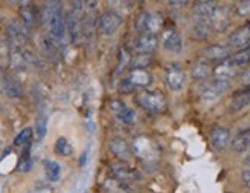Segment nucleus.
I'll return each mask as SVG.
<instances>
[{
	"instance_id": "34",
	"label": "nucleus",
	"mask_w": 250,
	"mask_h": 193,
	"mask_svg": "<svg viewBox=\"0 0 250 193\" xmlns=\"http://www.w3.org/2000/svg\"><path fill=\"white\" fill-rule=\"evenodd\" d=\"M235 14L241 19L250 17V0H238L235 5Z\"/></svg>"
},
{
	"instance_id": "41",
	"label": "nucleus",
	"mask_w": 250,
	"mask_h": 193,
	"mask_svg": "<svg viewBox=\"0 0 250 193\" xmlns=\"http://www.w3.org/2000/svg\"><path fill=\"white\" fill-rule=\"evenodd\" d=\"M189 2L190 0H167L169 6H172V8H183V6L189 5Z\"/></svg>"
},
{
	"instance_id": "1",
	"label": "nucleus",
	"mask_w": 250,
	"mask_h": 193,
	"mask_svg": "<svg viewBox=\"0 0 250 193\" xmlns=\"http://www.w3.org/2000/svg\"><path fill=\"white\" fill-rule=\"evenodd\" d=\"M137 103L146 109L147 112H163L166 109L167 101H166V96L163 95L160 91H143L140 92L137 96Z\"/></svg>"
},
{
	"instance_id": "5",
	"label": "nucleus",
	"mask_w": 250,
	"mask_h": 193,
	"mask_svg": "<svg viewBox=\"0 0 250 193\" xmlns=\"http://www.w3.org/2000/svg\"><path fill=\"white\" fill-rule=\"evenodd\" d=\"M111 172L114 174L115 179L122 181V182H134L138 181L141 178V175L135 169H132L130 166H127V163H123V161H114V163L109 164Z\"/></svg>"
},
{
	"instance_id": "29",
	"label": "nucleus",
	"mask_w": 250,
	"mask_h": 193,
	"mask_svg": "<svg viewBox=\"0 0 250 193\" xmlns=\"http://www.w3.org/2000/svg\"><path fill=\"white\" fill-rule=\"evenodd\" d=\"M46 132H48V116L39 115L36 120V126H34V135L39 141H42V139L46 136Z\"/></svg>"
},
{
	"instance_id": "31",
	"label": "nucleus",
	"mask_w": 250,
	"mask_h": 193,
	"mask_svg": "<svg viewBox=\"0 0 250 193\" xmlns=\"http://www.w3.org/2000/svg\"><path fill=\"white\" fill-rule=\"evenodd\" d=\"M149 11H141L135 19V29L138 34H146L147 32V23H149Z\"/></svg>"
},
{
	"instance_id": "16",
	"label": "nucleus",
	"mask_w": 250,
	"mask_h": 193,
	"mask_svg": "<svg viewBox=\"0 0 250 193\" xmlns=\"http://www.w3.org/2000/svg\"><path fill=\"white\" fill-rule=\"evenodd\" d=\"M158 46V37L155 34H140L135 41H134V48L138 54H152Z\"/></svg>"
},
{
	"instance_id": "18",
	"label": "nucleus",
	"mask_w": 250,
	"mask_h": 193,
	"mask_svg": "<svg viewBox=\"0 0 250 193\" xmlns=\"http://www.w3.org/2000/svg\"><path fill=\"white\" fill-rule=\"evenodd\" d=\"M23 46H14L9 45V66L17 72H25L29 64L26 63L23 52H21Z\"/></svg>"
},
{
	"instance_id": "37",
	"label": "nucleus",
	"mask_w": 250,
	"mask_h": 193,
	"mask_svg": "<svg viewBox=\"0 0 250 193\" xmlns=\"http://www.w3.org/2000/svg\"><path fill=\"white\" fill-rule=\"evenodd\" d=\"M129 63H130V56L127 54L126 49H122V51H120V68H118V74H120V72L127 66Z\"/></svg>"
},
{
	"instance_id": "32",
	"label": "nucleus",
	"mask_w": 250,
	"mask_h": 193,
	"mask_svg": "<svg viewBox=\"0 0 250 193\" xmlns=\"http://www.w3.org/2000/svg\"><path fill=\"white\" fill-rule=\"evenodd\" d=\"M54 152H56L57 155H60V156H66V155H69L72 152V147L69 146L66 138L60 136L56 141V144H54Z\"/></svg>"
},
{
	"instance_id": "30",
	"label": "nucleus",
	"mask_w": 250,
	"mask_h": 193,
	"mask_svg": "<svg viewBox=\"0 0 250 193\" xmlns=\"http://www.w3.org/2000/svg\"><path fill=\"white\" fill-rule=\"evenodd\" d=\"M163 23H165V20H163V16L160 13H150L149 16V23H147V32L149 34H158L160 29L163 28Z\"/></svg>"
},
{
	"instance_id": "28",
	"label": "nucleus",
	"mask_w": 250,
	"mask_h": 193,
	"mask_svg": "<svg viewBox=\"0 0 250 193\" xmlns=\"http://www.w3.org/2000/svg\"><path fill=\"white\" fill-rule=\"evenodd\" d=\"M152 64V56L150 54H138L137 57L130 58L129 66L132 69H147Z\"/></svg>"
},
{
	"instance_id": "26",
	"label": "nucleus",
	"mask_w": 250,
	"mask_h": 193,
	"mask_svg": "<svg viewBox=\"0 0 250 193\" xmlns=\"http://www.w3.org/2000/svg\"><path fill=\"white\" fill-rule=\"evenodd\" d=\"M43 167H45V176H46L48 181H51V182L59 181L62 170H60V164L57 163V161L45 159V161H43Z\"/></svg>"
},
{
	"instance_id": "13",
	"label": "nucleus",
	"mask_w": 250,
	"mask_h": 193,
	"mask_svg": "<svg viewBox=\"0 0 250 193\" xmlns=\"http://www.w3.org/2000/svg\"><path fill=\"white\" fill-rule=\"evenodd\" d=\"M134 152L145 159H155L158 155V149L157 144H154L149 138L146 136H140L137 141L134 143Z\"/></svg>"
},
{
	"instance_id": "23",
	"label": "nucleus",
	"mask_w": 250,
	"mask_h": 193,
	"mask_svg": "<svg viewBox=\"0 0 250 193\" xmlns=\"http://www.w3.org/2000/svg\"><path fill=\"white\" fill-rule=\"evenodd\" d=\"M210 74H212L210 63L206 61L204 58L195 61L190 68V75L195 80H208L210 77Z\"/></svg>"
},
{
	"instance_id": "24",
	"label": "nucleus",
	"mask_w": 250,
	"mask_h": 193,
	"mask_svg": "<svg viewBox=\"0 0 250 193\" xmlns=\"http://www.w3.org/2000/svg\"><path fill=\"white\" fill-rule=\"evenodd\" d=\"M216 6H218V2H216V0H198V2L193 5V13L198 17L210 19Z\"/></svg>"
},
{
	"instance_id": "8",
	"label": "nucleus",
	"mask_w": 250,
	"mask_h": 193,
	"mask_svg": "<svg viewBox=\"0 0 250 193\" xmlns=\"http://www.w3.org/2000/svg\"><path fill=\"white\" fill-rule=\"evenodd\" d=\"M210 23L213 31L224 32L230 25V8L227 5H218L210 17Z\"/></svg>"
},
{
	"instance_id": "21",
	"label": "nucleus",
	"mask_w": 250,
	"mask_h": 193,
	"mask_svg": "<svg viewBox=\"0 0 250 193\" xmlns=\"http://www.w3.org/2000/svg\"><path fill=\"white\" fill-rule=\"evenodd\" d=\"M40 43V48H42V52L45 54V56L51 60V61H57L59 60V54H60V49L57 46V43L51 39L49 34H43L39 40Z\"/></svg>"
},
{
	"instance_id": "44",
	"label": "nucleus",
	"mask_w": 250,
	"mask_h": 193,
	"mask_svg": "<svg viewBox=\"0 0 250 193\" xmlns=\"http://www.w3.org/2000/svg\"><path fill=\"white\" fill-rule=\"evenodd\" d=\"M244 164L249 167L250 166V149H249V152H247V156H246V159H244Z\"/></svg>"
},
{
	"instance_id": "15",
	"label": "nucleus",
	"mask_w": 250,
	"mask_h": 193,
	"mask_svg": "<svg viewBox=\"0 0 250 193\" xmlns=\"http://www.w3.org/2000/svg\"><path fill=\"white\" fill-rule=\"evenodd\" d=\"M238 69H240V68H238L236 64L230 60V57H229L224 61L216 63V66L212 69V74H213L215 78L229 81L230 78H233L235 75L238 74Z\"/></svg>"
},
{
	"instance_id": "40",
	"label": "nucleus",
	"mask_w": 250,
	"mask_h": 193,
	"mask_svg": "<svg viewBox=\"0 0 250 193\" xmlns=\"http://www.w3.org/2000/svg\"><path fill=\"white\" fill-rule=\"evenodd\" d=\"M31 167H32V161H31V158H28V159H21V161H20V164H19V170H20V172H29Z\"/></svg>"
},
{
	"instance_id": "19",
	"label": "nucleus",
	"mask_w": 250,
	"mask_h": 193,
	"mask_svg": "<svg viewBox=\"0 0 250 193\" xmlns=\"http://www.w3.org/2000/svg\"><path fill=\"white\" fill-rule=\"evenodd\" d=\"M230 149L235 154H246L250 149V129H244V131L238 132L230 139Z\"/></svg>"
},
{
	"instance_id": "12",
	"label": "nucleus",
	"mask_w": 250,
	"mask_h": 193,
	"mask_svg": "<svg viewBox=\"0 0 250 193\" xmlns=\"http://www.w3.org/2000/svg\"><path fill=\"white\" fill-rule=\"evenodd\" d=\"M109 150H111V154L117 158V161H123V163H127V161L130 159V155H132L127 141L120 136H114L109 139Z\"/></svg>"
},
{
	"instance_id": "6",
	"label": "nucleus",
	"mask_w": 250,
	"mask_h": 193,
	"mask_svg": "<svg viewBox=\"0 0 250 193\" xmlns=\"http://www.w3.org/2000/svg\"><path fill=\"white\" fill-rule=\"evenodd\" d=\"M209 139L213 149L216 150H224L227 146L230 144V131L226 126H212L209 129Z\"/></svg>"
},
{
	"instance_id": "35",
	"label": "nucleus",
	"mask_w": 250,
	"mask_h": 193,
	"mask_svg": "<svg viewBox=\"0 0 250 193\" xmlns=\"http://www.w3.org/2000/svg\"><path fill=\"white\" fill-rule=\"evenodd\" d=\"M115 118L120 123H123V124H132L134 120H135V112H134V109H130V107L126 106L125 109L120 114H118Z\"/></svg>"
},
{
	"instance_id": "22",
	"label": "nucleus",
	"mask_w": 250,
	"mask_h": 193,
	"mask_svg": "<svg viewBox=\"0 0 250 193\" xmlns=\"http://www.w3.org/2000/svg\"><path fill=\"white\" fill-rule=\"evenodd\" d=\"M127 78L132 81L135 88H147L152 83V75L147 69H130Z\"/></svg>"
},
{
	"instance_id": "9",
	"label": "nucleus",
	"mask_w": 250,
	"mask_h": 193,
	"mask_svg": "<svg viewBox=\"0 0 250 193\" xmlns=\"http://www.w3.org/2000/svg\"><path fill=\"white\" fill-rule=\"evenodd\" d=\"M161 46L167 52L180 54L183 51V37L177 29H166L161 36Z\"/></svg>"
},
{
	"instance_id": "33",
	"label": "nucleus",
	"mask_w": 250,
	"mask_h": 193,
	"mask_svg": "<svg viewBox=\"0 0 250 193\" xmlns=\"http://www.w3.org/2000/svg\"><path fill=\"white\" fill-rule=\"evenodd\" d=\"M32 138V129L31 127H25L17 134V136L14 138V146L20 147V146H26Z\"/></svg>"
},
{
	"instance_id": "3",
	"label": "nucleus",
	"mask_w": 250,
	"mask_h": 193,
	"mask_svg": "<svg viewBox=\"0 0 250 193\" xmlns=\"http://www.w3.org/2000/svg\"><path fill=\"white\" fill-rule=\"evenodd\" d=\"M229 89V81L213 78L212 81L206 83L201 88V98L206 101H215L218 100L221 95H224Z\"/></svg>"
},
{
	"instance_id": "25",
	"label": "nucleus",
	"mask_w": 250,
	"mask_h": 193,
	"mask_svg": "<svg viewBox=\"0 0 250 193\" xmlns=\"http://www.w3.org/2000/svg\"><path fill=\"white\" fill-rule=\"evenodd\" d=\"M249 106H250V92L247 88H244L233 95V98L230 101V107H232V111L238 112V111L246 109V107H249Z\"/></svg>"
},
{
	"instance_id": "14",
	"label": "nucleus",
	"mask_w": 250,
	"mask_h": 193,
	"mask_svg": "<svg viewBox=\"0 0 250 193\" xmlns=\"http://www.w3.org/2000/svg\"><path fill=\"white\" fill-rule=\"evenodd\" d=\"M80 16L82 14H77L74 13V11H69L68 16L64 17L66 20V34L69 37V41L72 45H75L80 37H82V23H80Z\"/></svg>"
},
{
	"instance_id": "38",
	"label": "nucleus",
	"mask_w": 250,
	"mask_h": 193,
	"mask_svg": "<svg viewBox=\"0 0 250 193\" xmlns=\"http://www.w3.org/2000/svg\"><path fill=\"white\" fill-rule=\"evenodd\" d=\"M71 2V11L77 14H82L84 9V0H69Z\"/></svg>"
},
{
	"instance_id": "11",
	"label": "nucleus",
	"mask_w": 250,
	"mask_h": 193,
	"mask_svg": "<svg viewBox=\"0 0 250 193\" xmlns=\"http://www.w3.org/2000/svg\"><path fill=\"white\" fill-rule=\"evenodd\" d=\"M201 56L206 61H216V63H220V61H224L227 60L230 56H232V52L229 49V46H224V45H209L208 48H204L203 52H201Z\"/></svg>"
},
{
	"instance_id": "17",
	"label": "nucleus",
	"mask_w": 250,
	"mask_h": 193,
	"mask_svg": "<svg viewBox=\"0 0 250 193\" xmlns=\"http://www.w3.org/2000/svg\"><path fill=\"white\" fill-rule=\"evenodd\" d=\"M19 20L23 23L29 31L34 29L37 26V21H39V13H37V8L32 5V3H25L20 6L19 11Z\"/></svg>"
},
{
	"instance_id": "4",
	"label": "nucleus",
	"mask_w": 250,
	"mask_h": 193,
	"mask_svg": "<svg viewBox=\"0 0 250 193\" xmlns=\"http://www.w3.org/2000/svg\"><path fill=\"white\" fill-rule=\"evenodd\" d=\"M166 83L169 86V89L173 92H178L184 88V84H186V72H184V69L180 66V64L173 63L167 66Z\"/></svg>"
},
{
	"instance_id": "27",
	"label": "nucleus",
	"mask_w": 250,
	"mask_h": 193,
	"mask_svg": "<svg viewBox=\"0 0 250 193\" xmlns=\"http://www.w3.org/2000/svg\"><path fill=\"white\" fill-rule=\"evenodd\" d=\"M230 60L236 64L238 68H244L250 63V46L243 48V49H238L235 54L230 56Z\"/></svg>"
},
{
	"instance_id": "43",
	"label": "nucleus",
	"mask_w": 250,
	"mask_h": 193,
	"mask_svg": "<svg viewBox=\"0 0 250 193\" xmlns=\"http://www.w3.org/2000/svg\"><path fill=\"white\" fill-rule=\"evenodd\" d=\"M111 3H118V5H123V3H127L130 0H109Z\"/></svg>"
},
{
	"instance_id": "39",
	"label": "nucleus",
	"mask_w": 250,
	"mask_h": 193,
	"mask_svg": "<svg viewBox=\"0 0 250 193\" xmlns=\"http://www.w3.org/2000/svg\"><path fill=\"white\" fill-rule=\"evenodd\" d=\"M241 182H243L244 187H250V166L243 170V174H241Z\"/></svg>"
},
{
	"instance_id": "10",
	"label": "nucleus",
	"mask_w": 250,
	"mask_h": 193,
	"mask_svg": "<svg viewBox=\"0 0 250 193\" xmlns=\"http://www.w3.org/2000/svg\"><path fill=\"white\" fill-rule=\"evenodd\" d=\"M190 32H192L193 39H197V40H206V39H209L210 34L213 32L212 23H210V19L195 16L193 20H192Z\"/></svg>"
},
{
	"instance_id": "42",
	"label": "nucleus",
	"mask_w": 250,
	"mask_h": 193,
	"mask_svg": "<svg viewBox=\"0 0 250 193\" xmlns=\"http://www.w3.org/2000/svg\"><path fill=\"white\" fill-rule=\"evenodd\" d=\"M86 156H88V152H84V154L80 156V166H84V164H86Z\"/></svg>"
},
{
	"instance_id": "7",
	"label": "nucleus",
	"mask_w": 250,
	"mask_h": 193,
	"mask_svg": "<svg viewBox=\"0 0 250 193\" xmlns=\"http://www.w3.org/2000/svg\"><path fill=\"white\" fill-rule=\"evenodd\" d=\"M227 46L235 48L236 51L250 46V21L240 26L238 29H235L232 34L227 37Z\"/></svg>"
},
{
	"instance_id": "45",
	"label": "nucleus",
	"mask_w": 250,
	"mask_h": 193,
	"mask_svg": "<svg viewBox=\"0 0 250 193\" xmlns=\"http://www.w3.org/2000/svg\"><path fill=\"white\" fill-rule=\"evenodd\" d=\"M84 193H86V192H84Z\"/></svg>"
},
{
	"instance_id": "2",
	"label": "nucleus",
	"mask_w": 250,
	"mask_h": 193,
	"mask_svg": "<svg viewBox=\"0 0 250 193\" xmlns=\"http://www.w3.org/2000/svg\"><path fill=\"white\" fill-rule=\"evenodd\" d=\"M122 25H123V17L118 13H115V11H106L97 20V29H99L102 36L106 37L114 36Z\"/></svg>"
},
{
	"instance_id": "20",
	"label": "nucleus",
	"mask_w": 250,
	"mask_h": 193,
	"mask_svg": "<svg viewBox=\"0 0 250 193\" xmlns=\"http://www.w3.org/2000/svg\"><path fill=\"white\" fill-rule=\"evenodd\" d=\"M2 89L9 98H21L23 96V88L19 80H16L11 75H5L3 81H2Z\"/></svg>"
},
{
	"instance_id": "36",
	"label": "nucleus",
	"mask_w": 250,
	"mask_h": 193,
	"mask_svg": "<svg viewBox=\"0 0 250 193\" xmlns=\"http://www.w3.org/2000/svg\"><path fill=\"white\" fill-rule=\"evenodd\" d=\"M137 88L132 84V81H130L127 77H125V78H122L120 81H118V86H117V91L120 92V94H132L134 91H135Z\"/></svg>"
}]
</instances>
